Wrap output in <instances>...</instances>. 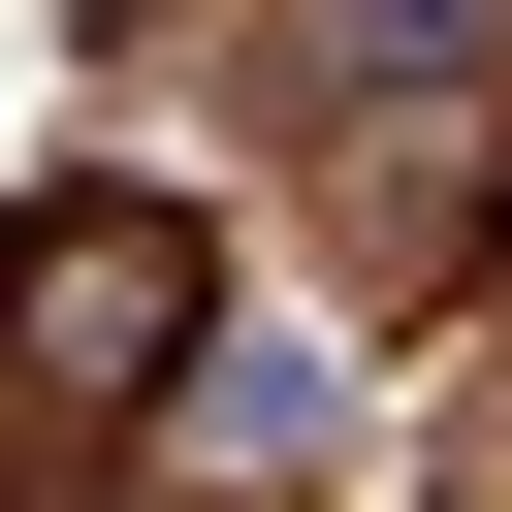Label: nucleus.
Wrapping results in <instances>:
<instances>
[{
  "mask_svg": "<svg viewBox=\"0 0 512 512\" xmlns=\"http://www.w3.org/2000/svg\"><path fill=\"white\" fill-rule=\"evenodd\" d=\"M0 384H32L64 448L160 416V384H224V352H192V224H160V192H64V224L0 256Z\"/></svg>",
  "mask_w": 512,
  "mask_h": 512,
  "instance_id": "1",
  "label": "nucleus"
}]
</instances>
